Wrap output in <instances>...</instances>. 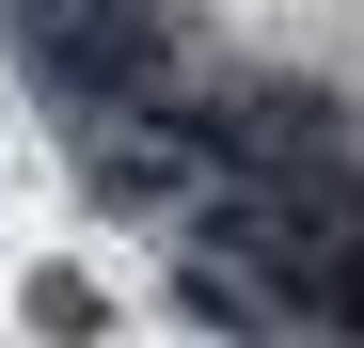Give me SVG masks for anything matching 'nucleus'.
Wrapping results in <instances>:
<instances>
[{"mask_svg":"<svg viewBox=\"0 0 364 348\" xmlns=\"http://www.w3.org/2000/svg\"><path fill=\"white\" fill-rule=\"evenodd\" d=\"M64 64L111 80V95H159V16H143V0H80V16H64Z\"/></svg>","mask_w":364,"mask_h":348,"instance_id":"nucleus-1","label":"nucleus"},{"mask_svg":"<svg viewBox=\"0 0 364 348\" xmlns=\"http://www.w3.org/2000/svg\"><path fill=\"white\" fill-rule=\"evenodd\" d=\"M32 332H48V348H80V332H95V285H80V269H48V285H32Z\"/></svg>","mask_w":364,"mask_h":348,"instance_id":"nucleus-2","label":"nucleus"}]
</instances>
